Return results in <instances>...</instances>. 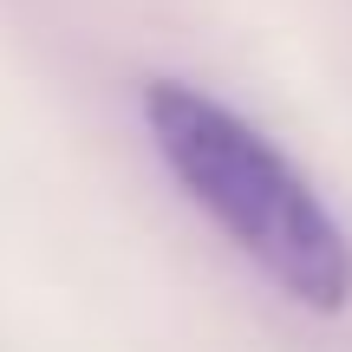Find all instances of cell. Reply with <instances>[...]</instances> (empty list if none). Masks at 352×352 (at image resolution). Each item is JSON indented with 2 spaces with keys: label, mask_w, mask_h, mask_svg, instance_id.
I'll return each instance as SVG.
<instances>
[{
  "label": "cell",
  "mask_w": 352,
  "mask_h": 352,
  "mask_svg": "<svg viewBox=\"0 0 352 352\" xmlns=\"http://www.w3.org/2000/svg\"><path fill=\"white\" fill-rule=\"evenodd\" d=\"M144 131L202 222L307 314L352 307V228L261 124L189 78H144Z\"/></svg>",
  "instance_id": "obj_1"
}]
</instances>
